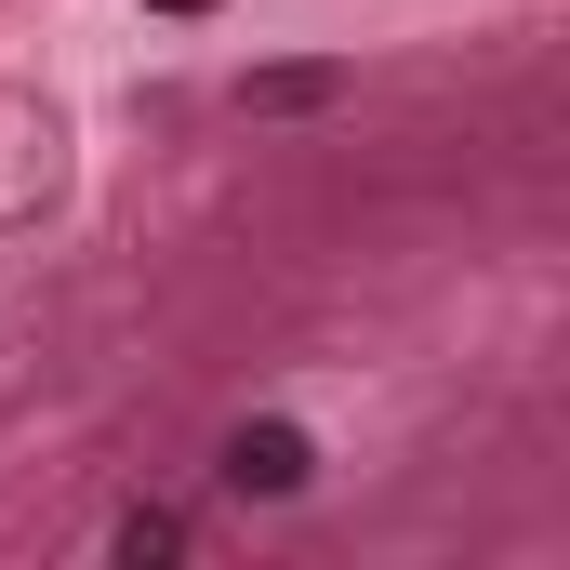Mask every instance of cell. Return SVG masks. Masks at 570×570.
Returning a JSON list of instances; mask_svg holds the SVG:
<instances>
[{
    "instance_id": "6da1fadb",
    "label": "cell",
    "mask_w": 570,
    "mask_h": 570,
    "mask_svg": "<svg viewBox=\"0 0 570 570\" xmlns=\"http://www.w3.org/2000/svg\"><path fill=\"white\" fill-rule=\"evenodd\" d=\"M305 478H318V451H305V425H279V412L226 438V491H266V504H279V491H305Z\"/></svg>"
},
{
    "instance_id": "7a4b0ae2",
    "label": "cell",
    "mask_w": 570,
    "mask_h": 570,
    "mask_svg": "<svg viewBox=\"0 0 570 570\" xmlns=\"http://www.w3.org/2000/svg\"><path fill=\"white\" fill-rule=\"evenodd\" d=\"M120 558H186V518H173V504H134V518H120Z\"/></svg>"
},
{
    "instance_id": "3957f363",
    "label": "cell",
    "mask_w": 570,
    "mask_h": 570,
    "mask_svg": "<svg viewBox=\"0 0 570 570\" xmlns=\"http://www.w3.org/2000/svg\"><path fill=\"white\" fill-rule=\"evenodd\" d=\"M318 94H332V67H266L253 80V107H318Z\"/></svg>"
}]
</instances>
